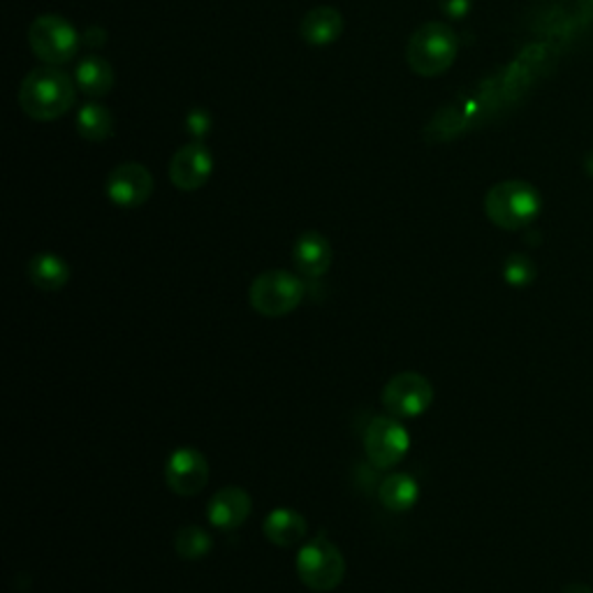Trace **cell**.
<instances>
[{"label": "cell", "mask_w": 593, "mask_h": 593, "mask_svg": "<svg viewBox=\"0 0 593 593\" xmlns=\"http://www.w3.org/2000/svg\"><path fill=\"white\" fill-rule=\"evenodd\" d=\"M75 98V81L56 70V65L29 73L19 86V105L35 121H54L68 114Z\"/></svg>", "instance_id": "6da1fadb"}, {"label": "cell", "mask_w": 593, "mask_h": 593, "mask_svg": "<svg viewBox=\"0 0 593 593\" xmlns=\"http://www.w3.org/2000/svg\"><path fill=\"white\" fill-rule=\"evenodd\" d=\"M542 209V197L529 182H501L485 197V213L490 221L508 232L529 228Z\"/></svg>", "instance_id": "7a4b0ae2"}, {"label": "cell", "mask_w": 593, "mask_h": 593, "mask_svg": "<svg viewBox=\"0 0 593 593\" xmlns=\"http://www.w3.org/2000/svg\"><path fill=\"white\" fill-rule=\"evenodd\" d=\"M459 52V37L446 21H429L417 29L406 47L410 70L420 77H438L452 68Z\"/></svg>", "instance_id": "3957f363"}, {"label": "cell", "mask_w": 593, "mask_h": 593, "mask_svg": "<svg viewBox=\"0 0 593 593\" xmlns=\"http://www.w3.org/2000/svg\"><path fill=\"white\" fill-rule=\"evenodd\" d=\"M297 575L314 591H334L345 575V559L341 549L327 540V534H318L297 552Z\"/></svg>", "instance_id": "277c9868"}, {"label": "cell", "mask_w": 593, "mask_h": 593, "mask_svg": "<svg viewBox=\"0 0 593 593\" xmlns=\"http://www.w3.org/2000/svg\"><path fill=\"white\" fill-rule=\"evenodd\" d=\"M304 281L297 278L290 272H281V270H272L260 274L253 283H251V306L253 311H257L260 316L267 318H281L293 314L297 306L304 299Z\"/></svg>", "instance_id": "5b68a950"}, {"label": "cell", "mask_w": 593, "mask_h": 593, "mask_svg": "<svg viewBox=\"0 0 593 593\" xmlns=\"http://www.w3.org/2000/svg\"><path fill=\"white\" fill-rule=\"evenodd\" d=\"M29 42L33 54L50 65H63L73 61L79 50V33L68 19L58 14H42L29 29Z\"/></svg>", "instance_id": "8992f818"}, {"label": "cell", "mask_w": 593, "mask_h": 593, "mask_svg": "<svg viewBox=\"0 0 593 593\" xmlns=\"http://www.w3.org/2000/svg\"><path fill=\"white\" fill-rule=\"evenodd\" d=\"M410 448V436L406 427L399 422V417L381 415L371 420L364 433V450L369 461L376 469L385 471L397 466Z\"/></svg>", "instance_id": "52a82bcc"}, {"label": "cell", "mask_w": 593, "mask_h": 593, "mask_svg": "<svg viewBox=\"0 0 593 593\" xmlns=\"http://www.w3.org/2000/svg\"><path fill=\"white\" fill-rule=\"evenodd\" d=\"M431 402L433 387L422 373H397V376L383 387V406L392 417H399V420L420 417L431 406Z\"/></svg>", "instance_id": "ba28073f"}, {"label": "cell", "mask_w": 593, "mask_h": 593, "mask_svg": "<svg viewBox=\"0 0 593 593\" xmlns=\"http://www.w3.org/2000/svg\"><path fill=\"white\" fill-rule=\"evenodd\" d=\"M209 461L195 448H177L165 461L167 487L179 496H195L207 487Z\"/></svg>", "instance_id": "9c48e42d"}, {"label": "cell", "mask_w": 593, "mask_h": 593, "mask_svg": "<svg viewBox=\"0 0 593 593\" xmlns=\"http://www.w3.org/2000/svg\"><path fill=\"white\" fill-rule=\"evenodd\" d=\"M107 197L121 209L142 207L153 193V174L142 163H121L107 177Z\"/></svg>", "instance_id": "30bf717a"}, {"label": "cell", "mask_w": 593, "mask_h": 593, "mask_svg": "<svg viewBox=\"0 0 593 593\" xmlns=\"http://www.w3.org/2000/svg\"><path fill=\"white\" fill-rule=\"evenodd\" d=\"M213 172V158L205 144H188L182 146L172 156L169 163V179L179 190L193 193L200 190Z\"/></svg>", "instance_id": "8fae6325"}, {"label": "cell", "mask_w": 593, "mask_h": 593, "mask_svg": "<svg viewBox=\"0 0 593 593\" xmlns=\"http://www.w3.org/2000/svg\"><path fill=\"white\" fill-rule=\"evenodd\" d=\"M334 260V251L332 244H329L327 237H322L320 232H304L297 237L295 249H293V262L301 276L318 281L322 278L329 267H332Z\"/></svg>", "instance_id": "7c38bea8"}, {"label": "cell", "mask_w": 593, "mask_h": 593, "mask_svg": "<svg viewBox=\"0 0 593 593\" xmlns=\"http://www.w3.org/2000/svg\"><path fill=\"white\" fill-rule=\"evenodd\" d=\"M253 510V501L246 490L226 487L216 492L207 505V517L216 529L232 531L244 524Z\"/></svg>", "instance_id": "4fadbf2b"}, {"label": "cell", "mask_w": 593, "mask_h": 593, "mask_svg": "<svg viewBox=\"0 0 593 593\" xmlns=\"http://www.w3.org/2000/svg\"><path fill=\"white\" fill-rule=\"evenodd\" d=\"M343 33V17L337 8L320 6L304 14L299 24V35L311 47H325L337 42Z\"/></svg>", "instance_id": "5bb4252c"}, {"label": "cell", "mask_w": 593, "mask_h": 593, "mask_svg": "<svg viewBox=\"0 0 593 593\" xmlns=\"http://www.w3.org/2000/svg\"><path fill=\"white\" fill-rule=\"evenodd\" d=\"M267 540L276 547H293L304 540L309 526H306L304 515H299L293 508H276L267 515L265 524H262Z\"/></svg>", "instance_id": "9a60e30c"}, {"label": "cell", "mask_w": 593, "mask_h": 593, "mask_svg": "<svg viewBox=\"0 0 593 593\" xmlns=\"http://www.w3.org/2000/svg\"><path fill=\"white\" fill-rule=\"evenodd\" d=\"M29 278L40 290L58 293L70 281V267L54 253H40L29 262Z\"/></svg>", "instance_id": "2e32d148"}, {"label": "cell", "mask_w": 593, "mask_h": 593, "mask_svg": "<svg viewBox=\"0 0 593 593\" xmlns=\"http://www.w3.org/2000/svg\"><path fill=\"white\" fill-rule=\"evenodd\" d=\"M77 86L91 98H102L114 89V70L102 56H84L75 73Z\"/></svg>", "instance_id": "e0dca14e"}, {"label": "cell", "mask_w": 593, "mask_h": 593, "mask_svg": "<svg viewBox=\"0 0 593 593\" xmlns=\"http://www.w3.org/2000/svg\"><path fill=\"white\" fill-rule=\"evenodd\" d=\"M378 498L389 513H408L420 498V485L408 473H394L383 480Z\"/></svg>", "instance_id": "ac0fdd59"}, {"label": "cell", "mask_w": 593, "mask_h": 593, "mask_svg": "<svg viewBox=\"0 0 593 593\" xmlns=\"http://www.w3.org/2000/svg\"><path fill=\"white\" fill-rule=\"evenodd\" d=\"M77 133L89 142H105L114 133V117L105 105L89 102L77 114Z\"/></svg>", "instance_id": "d6986e66"}, {"label": "cell", "mask_w": 593, "mask_h": 593, "mask_svg": "<svg viewBox=\"0 0 593 593\" xmlns=\"http://www.w3.org/2000/svg\"><path fill=\"white\" fill-rule=\"evenodd\" d=\"M174 547H177V554L186 561H197L211 552V536L200 529V526H182L174 536Z\"/></svg>", "instance_id": "ffe728a7"}, {"label": "cell", "mask_w": 593, "mask_h": 593, "mask_svg": "<svg viewBox=\"0 0 593 593\" xmlns=\"http://www.w3.org/2000/svg\"><path fill=\"white\" fill-rule=\"evenodd\" d=\"M503 278L513 288H526V285H531L536 281V265L529 255L515 253L508 260H505L503 265Z\"/></svg>", "instance_id": "44dd1931"}, {"label": "cell", "mask_w": 593, "mask_h": 593, "mask_svg": "<svg viewBox=\"0 0 593 593\" xmlns=\"http://www.w3.org/2000/svg\"><path fill=\"white\" fill-rule=\"evenodd\" d=\"M186 128L195 140H202L205 135H209L211 117H209L207 109H193V112L186 117Z\"/></svg>", "instance_id": "7402d4cb"}, {"label": "cell", "mask_w": 593, "mask_h": 593, "mask_svg": "<svg viewBox=\"0 0 593 593\" xmlns=\"http://www.w3.org/2000/svg\"><path fill=\"white\" fill-rule=\"evenodd\" d=\"M473 0H438V8L448 19H464L471 12Z\"/></svg>", "instance_id": "603a6c76"}, {"label": "cell", "mask_w": 593, "mask_h": 593, "mask_svg": "<svg viewBox=\"0 0 593 593\" xmlns=\"http://www.w3.org/2000/svg\"><path fill=\"white\" fill-rule=\"evenodd\" d=\"M561 593H593L589 586H584V584H570L568 589H563Z\"/></svg>", "instance_id": "cb8c5ba5"}, {"label": "cell", "mask_w": 593, "mask_h": 593, "mask_svg": "<svg viewBox=\"0 0 593 593\" xmlns=\"http://www.w3.org/2000/svg\"><path fill=\"white\" fill-rule=\"evenodd\" d=\"M586 172H589V174H593V153H591V156L586 158Z\"/></svg>", "instance_id": "d4e9b609"}]
</instances>
